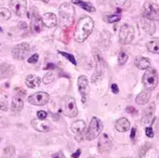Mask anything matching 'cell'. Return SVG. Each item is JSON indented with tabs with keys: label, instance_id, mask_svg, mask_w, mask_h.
I'll return each instance as SVG.
<instances>
[{
	"label": "cell",
	"instance_id": "6da1fadb",
	"mask_svg": "<svg viewBox=\"0 0 159 158\" xmlns=\"http://www.w3.org/2000/svg\"><path fill=\"white\" fill-rule=\"evenodd\" d=\"M94 27V21L89 16L82 17L76 25L75 31V40L78 43L84 42L91 34Z\"/></svg>",
	"mask_w": 159,
	"mask_h": 158
},
{
	"label": "cell",
	"instance_id": "7a4b0ae2",
	"mask_svg": "<svg viewBox=\"0 0 159 158\" xmlns=\"http://www.w3.org/2000/svg\"><path fill=\"white\" fill-rule=\"evenodd\" d=\"M143 83L145 89L152 91L158 84V74L154 68H148L143 77Z\"/></svg>",
	"mask_w": 159,
	"mask_h": 158
},
{
	"label": "cell",
	"instance_id": "3957f363",
	"mask_svg": "<svg viewBox=\"0 0 159 158\" xmlns=\"http://www.w3.org/2000/svg\"><path fill=\"white\" fill-rule=\"evenodd\" d=\"M102 130V121L97 117H93L90 121L89 127L88 131L86 133V140L87 141L95 140L101 134Z\"/></svg>",
	"mask_w": 159,
	"mask_h": 158
},
{
	"label": "cell",
	"instance_id": "277c9868",
	"mask_svg": "<svg viewBox=\"0 0 159 158\" xmlns=\"http://www.w3.org/2000/svg\"><path fill=\"white\" fill-rule=\"evenodd\" d=\"M134 28L129 24H123L119 31V40L120 43L127 45L132 42L134 39Z\"/></svg>",
	"mask_w": 159,
	"mask_h": 158
},
{
	"label": "cell",
	"instance_id": "5b68a950",
	"mask_svg": "<svg viewBox=\"0 0 159 158\" xmlns=\"http://www.w3.org/2000/svg\"><path fill=\"white\" fill-rule=\"evenodd\" d=\"M63 113L66 116L68 117H75L78 114V110L76 107V102L75 100L71 97V96H67L65 97L64 100V105H63Z\"/></svg>",
	"mask_w": 159,
	"mask_h": 158
},
{
	"label": "cell",
	"instance_id": "8992f818",
	"mask_svg": "<svg viewBox=\"0 0 159 158\" xmlns=\"http://www.w3.org/2000/svg\"><path fill=\"white\" fill-rule=\"evenodd\" d=\"M143 17L150 19L152 20H159V7L158 6L152 2H147L143 6Z\"/></svg>",
	"mask_w": 159,
	"mask_h": 158
},
{
	"label": "cell",
	"instance_id": "52a82bcc",
	"mask_svg": "<svg viewBox=\"0 0 159 158\" xmlns=\"http://www.w3.org/2000/svg\"><path fill=\"white\" fill-rule=\"evenodd\" d=\"M30 49H31L30 45L28 43L23 42V43H20V44L15 46L12 48L11 53H12V56L15 59L21 61V60H24L26 58V56L30 52Z\"/></svg>",
	"mask_w": 159,
	"mask_h": 158
},
{
	"label": "cell",
	"instance_id": "ba28073f",
	"mask_svg": "<svg viewBox=\"0 0 159 158\" xmlns=\"http://www.w3.org/2000/svg\"><path fill=\"white\" fill-rule=\"evenodd\" d=\"M49 101V95L46 92H36L32 94L28 98V102L33 105L42 106L48 102Z\"/></svg>",
	"mask_w": 159,
	"mask_h": 158
},
{
	"label": "cell",
	"instance_id": "9c48e42d",
	"mask_svg": "<svg viewBox=\"0 0 159 158\" xmlns=\"http://www.w3.org/2000/svg\"><path fill=\"white\" fill-rule=\"evenodd\" d=\"M9 7L17 16L22 17L27 10V2L26 0H11Z\"/></svg>",
	"mask_w": 159,
	"mask_h": 158
},
{
	"label": "cell",
	"instance_id": "30bf717a",
	"mask_svg": "<svg viewBox=\"0 0 159 158\" xmlns=\"http://www.w3.org/2000/svg\"><path fill=\"white\" fill-rule=\"evenodd\" d=\"M77 86H78V90L79 93L82 97V102L85 103L88 99L89 95V80L85 75H81L78 77L77 80Z\"/></svg>",
	"mask_w": 159,
	"mask_h": 158
},
{
	"label": "cell",
	"instance_id": "8fae6325",
	"mask_svg": "<svg viewBox=\"0 0 159 158\" xmlns=\"http://www.w3.org/2000/svg\"><path fill=\"white\" fill-rule=\"evenodd\" d=\"M61 17L65 20H73L75 17V8L70 3H63L61 5L59 9Z\"/></svg>",
	"mask_w": 159,
	"mask_h": 158
},
{
	"label": "cell",
	"instance_id": "7c38bea8",
	"mask_svg": "<svg viewBox=\"0 0 159 158\" xmlns=\"http://www.w3.org/2000/svg\"><path fill=\"white\" fill-rule=\"evenodd\" d=\"M155 111H156V103L155 102H152L144 110V115H143V125L152 124L154 122V114H155Z\"/></svg>",
	"mask_w": 159,
	"mask_h": 158
},
{
	"label": "cell",
	"instance_id": "4fadbf2b",
	"mask_svg": "<svg viewBox=\"0 0 159 158\" xmlns=\"http://www.w3.org/2000/svg\"><path fill=\"white\" fill-rule=\"evenodd\" d=\"M94 56H95V60H96V63H97V72L92 75V82H97L102 76L103 60H102V58L99 52H97Z\"/></svg>",
	"mask_w": 159,
	"mask_h": 158
},
{
	"label": "cell",
	"instance_id": "5bb4252c",
	"mask_svg": "<svg viewBox=\"0 0 159 158\" xmlns=\"http://www.w3.org/2000/svg\"><path fill=\"white\" fill-rule=\"evenodd\" d=\"M112 141L110 140V138L108 137L107 134H102L101 138L99 140V143H98V147H99V151L103 153V152H108L111 150L112 148Z\"/></svg>",
	"mask_w": 159,
	"mask_h": 158
},
{
	"label": "cell",
	"instance_id": "9a60e30c",
	"mask_svg": "<svg viewBox=\"0 0 159 158\" xmlns=\"http://www.w3.org/2000/svg\"><path fill=\"white\" fill-rule=\"evenodd\" d=\"M33 128L39 132H48L50 130V125L48 121L40 119H33L31 122Z\"/></svg>",
	"mask_w": 159,
	"mask_h": 158
},
{
	"label": "cell",
	"instance_id": "2e32d148",
	"mask_svg": "<svg viewBox=\"0 0 159 158\" xmlns=\"http://www.w3.org/2000/svg\"><path fill=\"white\" fill-rule=\"evenodd\" d=\"M141 24H142V27L143 29L148 34H155L156 32V24L154 22V20H150V19H147L145 17H143L141 20Z\"/></svg>",
	"mask_w": 159,
	"mask_h": 158
},
{
	"label": "cell",
	"instance_id": "e0dca14e",
	"mask_svg": "<svg viewBox=\"0 0 159 158\" xmlns=\"http://www.w3.org/2000/svg\"><path fill=\"white\" fill-rule=\"evenodd\" d=\"M31 29L34 33H40L44 28V23L41 18L38 16L31 17Z\"/></svg>",
	"mask_w": 159,
	"mask_h": 158
},
{
	"label": "cell",
	"instance_id": "ac0fdd59",
	"mask_svg": "<svg viewBox=\"0 0 159 158\" xmlns=\"http://www.w3.org/2000/svg\"><path fill=\"white\" fill-rule=\"evenodd\" d=\"M115 128L118 132H126L130 129V123L127 118L122 117L116 122Z\"/></svg>",
	"mask_w": 159,
	"mask_h": 158
},
{
	"label": "cell",
	"instance_id": "d6986e66",
	"mask_svg": "<svg viewBox=\"0 0 159 158\" xmlns=\"http://www.w3.org/2000/svg\"><path fill=\"white\" fill-rule=\"evenodd\" d=\"M42 20H43V23L45 26L48 27V28H51V27H54L57 23V17L55 14L53 13H45L42 17Z\"/></svg>",
	"mask_w": 159,
	"mask_h": 158
},
{
	"label": "cell",
	"instance_id": "ffe728a7",
	"mask_svg": "<svg viewBox=\"0 0 159 158\" xmlns=\"http://www.w3.org/2000/svg\"><path fill=\"white\" fill-rule=\"evenodd\" d=\"M71 130L73 131V133H75V135H82L85 130H86V123L82 120H78L75 121V123L72 124L71 126Z\"/></svg>",
	"mask_w": 159,
	"mask_h": 158
},
{
	"label": "cell",
	"instance_id": "44dd1931",
	"mask_svg": "<svg viewBox=\"0 0 159 158\" xmlns=\"http://www.w3.org/2000/svg\"><path fill=\"white\" fill-rule=\"evenodd\" d=\"M135 66L141 70H147L151 67V61L145 57H138L135 59Z\"/></svg>",
	"mask_w": 159,
	"mask_h": 158
},
{
	"label": "cell",
	"instance_id": "7402d4cb",
	"mask_svg": "<svg viewBox=\"0 0 159 158\" xmlns=\"http://www.w3.org/2000/svg\"><path fill=\"white\" fill-rule=\"evenodd\" d=\"M151 98V91L145 89L144 91H142L137 97H136V103L139 105H144L149 102Z\"/></svg>",
	"mask_w": 159,
	"mask_h": 158
},
{
	"label": "cell",
	"instance_id": "603a6c76",
	"mask_svg": "<svg viewBox=\"0 0 159 158\" xmlns=\"http://www.w3.org/2000/svg\"><path fill=\"white\" fill-rule=\"evenodd\" d=\"M26 85L30 88H36L40 86L41 84V79L38 76H35L34 74H30L26 77L25 79Z\"/></svg>",
	"mask_w": 159,
	"mask_h": 158
},
{
	"label": "cell",
	"instance_id": "cb8c5ba5",
	"mask_svg": "<svg viewBox=\"0 0 159 158\" xmlns=\"http://www.w3.org/2000/svg\"><path fill=\"white\" fill-rule=\"evenodd\" d=\"M11 111L14 113H18L20 112L22 108H23V101L20 97L16 96L13 98L12 102H11Z\"/></svg>",
	"mask_w": 159,
	"mask_h": 158
},
{
	"label": "cell",
	"instance_id": "d4e9b609",
	"mask_svg": "<svg viewBox=\"0 0 159 158\" xmlns=\"http://www.w3.org/2000/svg\"><path fill=\"white\" fill-rule=\"evenodd\" d=\"M13 68L9 64H1L0 65V80L6 77H8L12 74Z\"/></svg>",
	"mask_w": 159,
	"mask_h": 158
},
{
	"label": "cell",
	"instance_id": "484cf974",
	"mask_svg": "<svg viewBox=\"0 0 159 158\" xmlns=\"http://www.w3.org/2000/svg\"><path fill=\"white\" fill-rule=\"evenodd\" d=\"M72 3L75 4V5L79 6L80 7H82L83 9H85V10H87L89 12H94L96 10L95 7L90 3H88V2H85V1H82V0H72Z\"/></svg>",
	"mask_w": 159,
	"mask_h": 158
},
{
	"label": "cell",
	"instance_id": "4316f807",
	"mask_svg": "<svg viewBox=\"0 0 159 158\" xmlns=\"http://www.w3.org/2000/svg\"><path fill=\"white\" fill-rule=\"evenodd\" d=\"M147 49L155 54H159V40L150 41L146 44Z\"/></svg>",
	"mask_w": 159,
	"mask_h": 158
},
{
	"label": "cell",
	"instance_id": "83f0119b",
	"mask_svg": "<svg viewBox=\"0 0 159 158\" xmlns=\"http://www.w3.org/2000/svg\"><path fill=\"white\" fill-rule=\"evenodd\" d=\"M11 16V12L9 9L6 7H0V20L1 21H6Z\"/></svg>",
	"mask_w": 159,
	"mask_h": 158
},
{
	"label": "cell",
	"instance_id": "f1b7e54d",
	"mask_svg": "<svg viewBox=\"0 0 159 158\" xmlns=\"http://www.w3.org/2000/svg\"><path fill=\"white\" fill-rule=\"evenodd\" d=\"M103 19H104V20H105L106 22H109V23H114V22H116V21L120 20L121 17H120L119 15H116V14H115V15H108V16H105Z\"/></svg>",
	"mask_w": 159,
	"mask_h": 158
},
{
	"label": "cell",
	"instance_id": "f546056e",
	"mask_svg": "<svg viewBox=\"0 0 159 158\" xmlns=\"http://www.w3.org/2000/svg\"><path fill=\"white\" fill-rule=\"evenodd\" d=\"M54 79H55L54 74H53L52 72H48V73H47V74H45V76L43 77V82H44L45 84H49V83H51L52 81H54Z\"/></svg>",
	"mask_w": 159,
	"mask_h": 158
},
{
	"label": "cell",
	"instance_id": "4dcf8cb0",
	"mask_svg": "<svg viewBox=\"0 0 159 158\" xmlns=\"http://www.w3.org/2000/svg\"><path fill=\"white\" fill-rule=\"evenodd\" d=\"M59 54H61V56L65 57L69 61H71L74 65H76V61H75V58L72 55V54H69V53H66V52H63V51H59Z\"/></svg>",
	"mask_w": 159,
	"mask_h": 158
},
{
	"label": "cell",
	"instance_id": "1f68e13d",
	"mask_svg": "<svg viewBox=\"0 0 159 158\" xmlns=\"http://www.w3.org/2000/svg\"><path fill=\"white\" fill-rule=\"evenodd\" d=\"M128 59H129V56L125 52H120L119 53V55H118V62H119L120 65L125 64L127 62Z\"/></svg>",
	"mask_w": 159,
	"mask_h": 158
},
{
	"label": "cell",
	"instance_id": "d6a6232c",
	"mask_svg": "<svg viewBox=\"0 0 159 158\" xmlns=\"http://www.w3.org/2000/svg\"><path fill=\"white\" fill-rule=\"evenodd\" d=\"M150 147H151L150 143H145V145H143L140 151V157H143L144 155L146 154V152L148 151V149H150Z\"/></svg>",
	"mask_w": 159,
	"mask_h": 158
},
{
	"label": "cell",
	"instance_id": "836d02e7",
	"mask_svg": "<svg viewBox=\"0 0 159 158\" xmlns=\"http://www.w3.org/2000/svg\"><path fill=\"white\" fill-rule=\"evenodd\" d=\"M48 116V113L45 111H38L37 112V118L40 120H45Z\"/></svg>",
	"mask_w": 159,
	"mask_h": 158
},
{
	"label": "cell",
	"instance_id": "e575fe53",
	"mask_svg": "<svg viewBox=\"0 0 159 158\" xmlns=\"http://www.w3.org/2000/svg\"><path fill=\"white\" fill-rule=\"evenodd\" d=\"M145 133H146V136H147L148 138H154V136H155L154 130H153V129H152L151 127L146 128V129H145Z\"/></svg>",
	"mask_w": 159,
	"mask_h": 158
},
{
	"label": "cell",
	"instance_id": "d590c367",
	"mask_svg": "<svg viewBox=\"0 0 159 158\" xmlns=\"http://www.w3.org/2000/svg\"><path fill=\"white\" fill-rule=\"evenodd\" d=\"M38 58H39V56H38V54H34V55H32L29 59H28V62L29 63H35L37 61H38Z\"/></svg>",
	"mask_w": 159,
	"mask_h": 158
},
{
	"label": "cell",
	"instance_id": "8d00e7d4",
	"mask_svg": "<svg viewBox=\"0 0 159 158\" xmlns=\"http://www.w3.org/2000/svg\"><path fill=\"white\" fill-rule=\"evenodd\" d=\"M111 88H112V91H113L115 94H117V93L119 92V88H118V86H117L116 84H112Z\"/></svg>",
	"mask_w": 159,
	"mask_h": 158
},
{
	"label": "cell",
	"instance_id": "74e56055",
	"mask_svg": "<svg viewBox=\"0 0 159 158\" xmlns=\"http://www.w3.org/2000/svg\"><path fill=\"white\" fill-rule=\"evenodd\" d=\"M127 112H128V113H130V114H132V115L137 114L136 109H135V108H133V107H128V108H127Z\"/></svg>",
	"mask_w": 159,
	"mask_h": 158
},
{
	"label": "cell",
	"instance_id": "f35d334b",
	"mask_svg": "<svg viewBox=\"0 0 159 158\" xmlns=\"http://www.w3.org/2000/svg\"><path fill=\"white\" fill-rule=\"evenodd\" d=\"M52 158H66V157L64 156V155H63L61 152H60V153H57V154L53 155V156H52Z\"/></svg>",
	"mask_w": 159,
	"mask_h": 158
},
{
	"label": "cell",
	"instance_id": "ab89813d",
	"mask_svg": "<svg viewBox=\"0 0 159 158\" xmlns=\"http://www.w3.org/2000/svg\"><path fill=\"white\" fill-rule=\"evenodd\" d=\"M135 136H136V129H135V128H132V129H131V134H130V139H131V140H134V139H135Z\"/></svg>",
	"mask_w": 159,
	"mask_h": 158
},
{
	"label": "cell",
	"instance_id": "60d3db41",
	"mask_svg": "<svg viewBox=\"0 0 159 158\" xmlns=\"http://www.w3.org/2000/svg\"><path fill=\"white\" fill-rule=\"evenodd\" d=\"M80 155H81V150H80V149H78V150H77V151H76V152H75V154H73V155H72V157H73V158H78V157H79V156H80Z\"/></svg>",
	"mask_w": 159,
	"mask_h": 158
},
{
	"label": "cell",
	"instance_id": "b9f144b4",
	"mask_svg": "<svg viewBox=\"0 0 159 158\" xmlns=\"http://www.w3.org/2000/svg\"><path fill=\"white\" fill-rule=\"evenodd\" d=\"M127 1H128V0H115V2H116L117 5H119V6H124V5L126 4Z\"/></svg>",
	"mask_w": 159,
	"mask_h": 158
},
{
	"label": "cell",
	"instance_id": "7bdbcfd3",
	"mask_svg": "<svg viewBox=\"0 0 159 158\" xmlns=\"http://www.w3.org/2000/svg\"><path fill=\"white\" fill-rule=\"evenodd\" d=\"M0 109L1 110H3V111H7V106H6V104L4 103V102H0Z\"/></svg>",
	"mask_w": 159,
	"mask_h": 158
},
{
	"label": "cell",
	"instance_id": "ee69618b",
	"mask_svg": "<svg viewBox=\"0 0 159 158\" xmlns=\"http://www.w3.org/2000/svg\"><path fill=\"white\" fill-rule=\"evenodd\" d=\"M53 69V68H56V66L54 65V64H51V63H48V66L46 67V70H48V69Z\"/></svg>",
	"mask_w": 159,
	"mask_h": 158
},
{
	"label": "cell",
	"instance_id": "f6af8a7d",
	"mask_svg": "<svg viewBox=\"0 0 159 158\" xmlns=\"http://www.w3.org/2000/svg\"><path fill=\"white\" fill-rule=\"evenodd\" d=\"M41 1H43L44 3H48V1H49V0H41Z\"/></svg>",
	"mask_w": 159,
	"mask_h": 158
},
{
	"label": "cell",
	"instance_id": "bcb514c9",
	"mask_svg": "<svg viewBox=\"0 0 159 158\" xmlns=\"http://www.w3.org/2000/svg\"><path fill=\"white\" fill-rule=\"evenodd\" d=\"M121 158H130V157H121Z\"/></svg>",
	"mask_w": 159,
	"mask_h": 158
},
{
	"label": "cell",
	"instance_id": "7dc6e473",
	"mask_svg": "<svg viewBox=\"0 0 159 158\" xmlns=\"http://www.w3.org/2000/svg\"><path fill=\"white\" fill-rule=\"evenodd\" d=\"M1 31H2V29H1V28H0V32H1Z\"/></svg>",
	"mask_w": 159,
	"mask_h": 158
},
{
	"label": "cell",
	"instance_id": "c3c4849f",
	"mask_svg": "<svg viewBox=\"0 0 159 158\" xmlns=\"http://www.w3.org/2000/svg\"><path fill=\"white\" fill-rule=\"evenodd\" d=\"M89 158H94V157H91V156H89Z\"/></svg>",
	"mask_w": 159,
	"mask_h": 158
},
{
	"label": "cell",
	"instance_id": "681fc988",
	"mask_svg": "<svg viewBox=\"0 0 159 158\" xmlns=\"http://www.w3.org/2000/svg\"><path fill=\"white\" fill-rule=\"evenodd\" d=\"M0 47H1V45H0Z\"/></svg>",
	"mask_w": 159,
	"mask_h": 158
}]
</instances>
